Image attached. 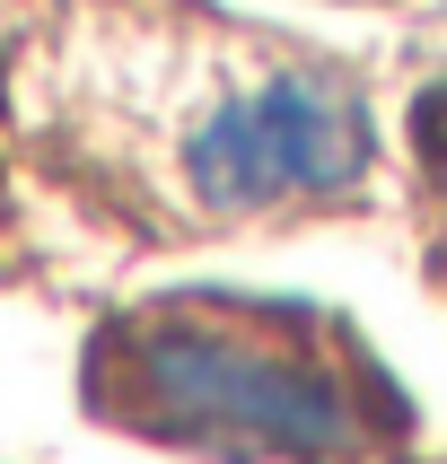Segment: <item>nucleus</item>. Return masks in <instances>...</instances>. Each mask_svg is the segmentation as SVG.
Returning <instances> with one entry per match:
<instances>
[{
    "label": "nucleus",
    "instance_id": "f257e3e1",
    "mask_svg": "<svg viewBox=\"0 0 447 464\" xmlns=\"http://www.w3.org/2000/svg\"><path fill=\"white\" fill-rule=\"evenodd\" d=\"M88 394L158 447L219 464H351L394 394L298 307H141L88 351Z\"/></svg>",
    "mask_w": 447,
    "mask_h": 464
},
{
    "label": "nucleus",
    "instance_id": "f03ea898",
    "mask_svg": "<svg viewBox=\"0 0 447 464\" xmlns=\"http://www.w3.org/2000/svg\"><path fill=\"white\" fill-rule=\"evenodd\" d=\"M193 193L219 210H263V202H325L368 176V114L342 79H263L255 97L219 105L193 150H184Z\"/></svg>",
    "mask_w": 447,
    "mask_h": 464
}]
</instances>
